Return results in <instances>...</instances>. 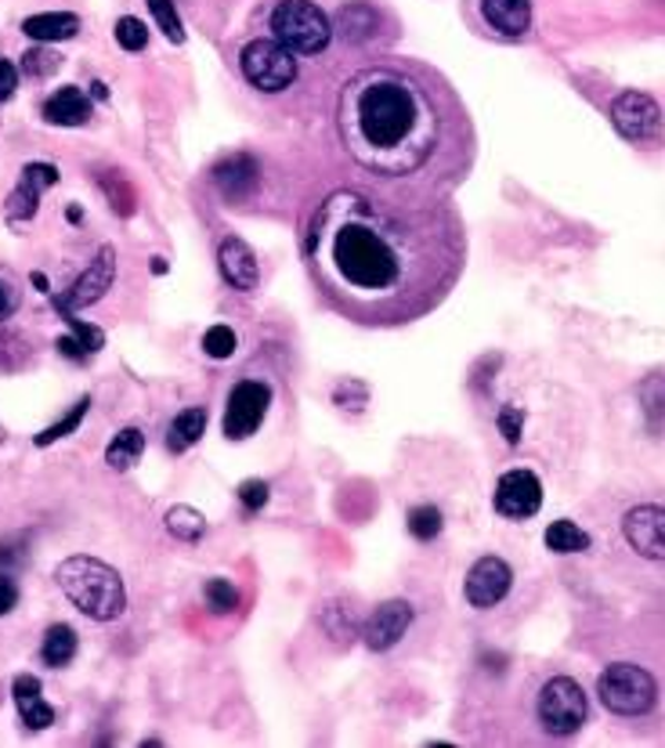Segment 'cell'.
<instances>
[{
	"mask_svg": "<svg viewBox=\"0 0 665 748\" xmlns=\"http://www.w3.org/2000/svg\"><path fill=\"white\" fill-rule=\"evenodd\" d=\"M66 218H69V221H80V218H83V210L69 203V210H66Z\"/></svg>",
	"mask_w": 665,
	"mask_h": 748,
	"instance_id": "50",
	"label": "cell"
},
{
	"mask_svg": "<svg viewBox=\"0 0 665 748\" xmlns=\"http://www.w3.org/2000/svg\"><path fill=\"white\" fill-rule=\"evenodd\" d=\"M163 525H167V531L173 539L196 542V539H202V531H207V517H202L196 507H185V502H178V507L167 510Z\"/></svg>",
	"mask_w": 665,
	"mask_h": 748,
	"instance_id": "27",
	"label": "cell"
},
{
	"mask_svg": "<svg viewBox=\"0 0 665 748\" xmlns=\"http://www.w3.org/2000/svg\"><path fill=\"white\" fill-rule=\"evenodd\" d=\"M380 11L373 4H361V0H351V4H344L337 11V19H332V30H337L340 40L347 44H366L373 33H380Z\"/></svg>",
	"mask_w": 665,
	"mask_h": 748,
	"instance_id": "21",
	"label": "cell"
},
{
	"mask_svg": "<svg viewBox=\"0 0 665 748\" xmlns=\"http://www.w3.org/2000/svg\"><path fill=\"white\" fill-rule=\"evenodd\" d=\"M496 427H499V435H503L506 445H517V441H520V427H525V409L506 406V409L499 412Z\"/></svg>",
	"mask_w": 665,
	"mask_h": 748,
	"instance_id": "42",
	"label": "cell"
},
{
	"mask_svg": "<svg viewBox=\"0 0 665 748\" xmlns=\"http://www.w3.org/2000/svg\"><path fill=\"white\" fill-rule=\"evenodd\" d=\"M300 253L322 300L358 326H405L453 293L467 261L456 210L427 192L337 189L315 207Z\"/></svg>",
	"mask_w": 665,
	"mask_h": 748,
	"instance_id": "1",
	"label": "cell"
},
{
	"mask_svg": "<svg viewBox=\"0 0 665 748\" xmlns=\"http://www.w3.org/2000/svg\"><path fill=\"white\" fill-rule=\"evenodd\" d=\"M202 430H207V409L202 406L181 409L178 416H173L170 430H167V449L173 456H181L185 449H192V445L202 438Z\"/></svg>",
	"mask_w": 665,
	"mask_h": 748,
	"instance_id": "24",
	"label": "cell"
},
{
	"mask_svg": "<svg viewBox=\"0 0 665 748\" xmlns=\"http://www.w3.org/2000/svg\"><path fill=\"white\" fill-rule=\"evenodd\" d=\"M54 582L66 594V600L77 611H83L95 622H112L127 611V589L120 571L98 557H66L62 565L54 568Z\"/></svg>",
	"mask_w": 665,
	"mask_h": 748,
	"instance_id": "3",
	"label": "cell"
},
{
	"mask_svg": "<svg viewBox=\"0 0 665 748\" xmlns=\"http://www.w3.org/2000/svg\"><path fill=\"white\" fill-rule=\"evenodd\" d=\"M271 40L294 54H322L332 40L329 16L311 0H279L268 19Z\"/></svg>",
	"mask_w": 665,
	"mask_h": 748,
	"instance_id": "4",
	"label": "cell"
},
{
	"mask_svg": "<svg viewBox=\"0 0 665 748\" xmlns=\"http://www.w3.org/2000/svg\"><path fill=\"white\" fill-rule=\"evenodd\" d=\"M58 308V315L69 322V329H72V337L80 340V348L87 351V355H95V351H101V343H106V333L101 329H95V326H83L80 319H72V311L69 308H62V305H54Z\"/></svg>",
	"mask_w": 665,
	"mask_h": 748,
	"instance_id": "38",
	"label": "cell"
},
{
	"mask_svg": "<svg viewBox=\"0 0 665 748\" xmlns=\"http://www.w3.org/2000/svg\"><path fill=\"white\" fill-rule=\"evenodd\" d=\"M14 604H19V582L8 579V575H0V615L14 611Z\"/></svg>",
	"mask_w": 665,
	"mask_h": 748,
	"instance_id": "46",
	"label": "cell"
},
{
	"mask_svg": "<svg viewBox=\"0 0 665 748\" xmlns=\"http://www.w3.org/2000/svg\"><path fill=\"white\" fill-rule=\"evenodd\" d=\"M260 184V170H257V160L246 152H236V156H225L221 163L214 167V189L221 192L225 203L231 207H242L246 199H254Z\"/></svg>",
	"mask_w": 665,
	"mask_h": 748,
	"instance_id": "15",
	"label": "cell"
},
{
	"mask_svg": "<svg viewBox=\"0 0 665 748\" xmlns=\"http://www.w3.org/2000/svg\"><path fill=\"white\" fill-rule=\"evenodd\" d=\"M22 33L37 44H58V40H72L80 33V16L72 11H43V16L22 19Z\"/></svg>",
	"mask_w": 665,
	"mask_h": 748,
	"instance_id": "22",
	"label": "cell"
},
{
	"mask_svg": "<svg viewBox=\"0 0 665 748\" xmlns=\"http://www.w3.org/2000/svg\"><path fill=\"white\" fill-rule=\"evenodd\" d=\"M40 112L51 127H83L87 120H91L95 106H91V98H87V91L69 83V88H58L48 102H43Z\"/></svg>",
	"mask_w": 665,
	"mask_h": 748,
	"instance_id": "20",
	"label": "cell"
},
{
	"mask_svg": "<svg viewBox=\"0 0 665 748\" xmlns=\"http://www.w3.org/2000/svg\"><path fill=\"white\" fill-rule=\"evenodd\" d=\"M87 409H91V395H83V398L77 401V406H72V409H69V412H66V416H62V420H58V423H51V427H43V430H40V435L33 438V445H37V449H48V445H54V441H62V438H69V435H72V430H77V427L83 423V416H87Z\"/></svg>",
	"mask_w": 665,
	"mask_h": 748,
	"instance_id": "29",
	"label": "cell"
},
{
	"mask_svg": "<svg viewBox=\"0 0 665 748\" xmlns=\"http://www.w3.org/2000/svg\"><path fill=\"white\" fill-rule=\"evenodd\" d=\"M217 271H221V279L239 293H254L260 286L257 253L246 247V239H239V236L221 239V247H217Z\"/></svg>",
	"mask_w": 665,
	"mask_h": 748,
	"instance_id": "16",
	"label": "cell"
},
{
	"mask_svg": "<svg viewBox=\"0 0 665 748\" xmlns=\"http://www.w3.org/2000/svg\"><path fill=\"white\" fill-rule=\"evenodd\" d=\"M413 626V604L409 600H384L376 604V611L366 618V626H361V644L369 647V651H390L405 632Z\"/></svg>",
	"mask_w": 665,
	"mask_h": 748,
	"instance_id": "14",
	"label": "cell"
},
{
	"mask_svg": "<svg viewBox=\"0 0 665 748\" xmlns=\"http://www.w3.org/2000/svg\"><path fill=\"white\" fill-rule=\"evenodd\" d=\"M337 131L347 156L387 181L467 174L474 138L453 88L427 69L380 62L344 83Z\"/></svg>",
	"mask_w": 665,
	"mask_h": 748,
	"instance_id": "2",
	"label": "cell"
},
{
	"mask_svg": "<svg viewBox=\"0 0 665 748\" xmlns=\"http://www.w3.org/2000/svg\"><path fill=\"white\" fill-rule=\"evenodd\" d=\"M441 525L445 517L438 507H430V502H424V507H413L409 510V536L419 539V542H430L441 536Z\"/></svg>",
	"mask_w": 665,
	"mask_h": 748,
	"instance_id": "32",
	"label": "cell"
},
{
	"mask_svg": "<svg viewBox=\"0 0 665 748\" xmlns=\"http://www.w3.org/2000/svg\"><path fill=\"white\" fill-rule=\"evenodd\" d=\"M597 698L615 716H647L658 705V684L644 666L633 661H612L597 676Z\"/></svg>",
	"mask_w": 665,
	"mask_h": 748,
	"instance_id": "5",
	"label": "cell"
},
{
	"mask_svg": "<svg viewBox=\"0 0 665 748\" xmlns=\"http://www.w3.org/2000/svg\"><path fill=\"white\" fill-rule=\"evenodd\" d=\"M72 655H77V632H72V626L66 622H54L48 626V632H43V644H40V658L48 669H62L72 661Z\"/></svg>",
	"mask_w": 665,
	"mask_h": 748,
	"instance_id": "25",
	"label": "cell"
},
{
	"mask_svg": "<svg viewBox=\"0 0 665 748\" xmlns=\"http://www.w3.org/2000/svg\"><path fill=\"white\" fill-rule=\"evenodd\" d=\"M202 351H207L210 358H217V362H225V358H231V355L239 351L236 329H228V326H210L207 333H202Z\"/></svg>",
	"mask_w": 665,
	"mask_h": 748,
	"instance_id": "35",
	"label": "cell"
},
{
	"mask_svg": "<svg viewBox=\"0 0 665 748\" xmlns=\"http://www.w3.org/2000/svg\"><path fill=\"white\" fill-rule=\"evenodd\" d=\"M112 279H116V250L112 247H101L95 253V261L83 268V276L66 290V297H54V305H62L69 311L91 308V305H98V300L112 290Z\"/></svg>",
	"mask_w": 665,
	"mask_h": 748,
	"instance_id": "13",
	"label": "cell"
},
{
	"mask_svg": "<svg viewBox=\"0 0 665 748\" xmlns=\"http://www.w3.org/2000/svg\"><path fill=\"white\" fill-rule=\"evenodd\" d=\"M535 712H539V727L549 738H572L586 727L589 698L572 676H549L539 690V701H535Z\"/></svg>",
	"mask_w": 665,
	"mask_h": 748,
	"instance_id": "6",
	"label": "cell"
},
{
	"mask_svg": "<svg viewBox=\"0 0 665 748\" xmlns=\"http://www.w3.org/2000/svg\"><path fill=\"white\" fill-rule=\"evenodd\" d=\"M271 406V387L260 380H239L231 387L225 406V438L242 441L265 423V412Z\"/></svg>",
	"mask_w": 665,
	"mask_h": 748,
	"instance_id": "9",
	"label": "cell"
},
{
	"mask_svg": "<svg viewBox=\"0 0 665 748\" xmlns=\"http://www.w3.org/2000/svg\"><path fill=\"white\" fill-rule=\"evenodd\" d=\"M98 189L106 192L109 207L120 213V218H130V213H135V189H130V181L123 174H116V170H101Z\"/></svg>",
	"mask_w": 665,
	"mask_h": 748,
	"instance_id": "28",
	"label": "cell"
},
{
	"mask_svg": "<svg viewBox=\"0 0 665 748\" xmlns=\"http://www.w3.org/2000/svg\"><path fill=\"white\" fill-rule=\"evenodd\" d=\"M622 536L633 546V553H641L644 560H655V565H665V507L641 502V507L626 510V517H622Z\"/></svg>",
	"mask_w": 665,
	"mask_h": 748,
	"instance_id": "11",
	"label": "cell"
},
{
	"mask_svg": "<svg viewBox=\"0 0 665 748\" xmlns=\"http://www.w3.org/2000/svg\"><path fill=\"white\" fill-rule=\"evenodd\" d=\"M332 401H337V406H344L347 412H358L361 406H366V383H358V380H340V383H337V391H332Z\"/></svg>",
	"mask_w": 665,
	"mask_h": 748,
	"instance_id": "41",
	"label": "cell"
},
{
	"mask_svg": "<svg viewBox=\"0 0 665 748\" xmlns=\"http://www.w3.org/2000/svg\"><path fill=\"white\" fill-rule=\"evenodd\" d=\"M14 311H19V286L0 276V319H11Z\"/></svg>",
	"mask_w": 665,
	"mask_h": 748,
	"instance_id": "45",
	"label": "cell"
},
{
	"mask_svg": "<svg viewBox=\"0 0 665 748\" xmlns=\"http://www.w3.org/2000/svg\"><path fill=\"white\" fill-rule=\"evenodd\" d=\"M239 69L246 83L260 94H279L297 80V54L286 51L279 40H250L239 51Z\"/></svg>",
	"mask_w": 665,
	"mask_h": 748,
	"instance_id": "7",
	"label": "cell"
},
{
	"mask_svg": "<svg viewBox=\"0 0 665 748\" xmlns=\"http://www.w3.org/2000/svg\"><path fill=\"white\" fill-rule=\"evenodd\" d=\"M268 496H271V488H268V481H260V478H250V481L239 485V499H242L246 510H260L268 502Z\"/></svg>",
	"mask_w": 665,
	"mask_h": 748,
	"instance_id": "43",
	"label": "cell"
},
{
	"mask_svg": "<svg viewBox=\"0 0 665 748\" xmlns=\"http://www.w3.org/2000/svg\"><path fill=\"white\" fill-rule=\"evenodd\" d=\"M641 406H644V416H647V427L658 430L665 427V377L655 372V377H647L641 383Z\"/></svg>",
	"mask_w": 665,
	"mask_h": 748,
	"instance_id": "30",
	"label": "cell"
},
{
	"mask_svg": "<svg viewBox=\"0 0 665 748\" xmlns=\"http://www.w3.org/2000/svg\"><path fill=\"white\" fill-rule=\"evenodd\" d=\"M29 550V531H11V536L0 539V568L19 565Z\"/></svg>",
	"mask_w": 665,
	"mask_h": 748,
	"instance_id": "40",
	"label": "cell"
},
{
	"mask_svg": "<svg viewBox=\"0 0 665 748\" xmlns=\"http://www.w3.org/2000/svg\"><path fill=\"white\" fill-rule=\"evenodd\" d=\"M58 66H62V54H54L48 44H37V48H29L22 54V73L33 77V80H43V77L58 73Z\"/></svg>",
	"mask_w": 665,
	"mask_h": 748,
	"instance_id": "34",
	"label": "cell"
},
{
	"mask_svg": "<svg viewBox=\"0 0 665 748\" xmlns=\"http://www.w3.org/2000/svg\"><path fill=\"white\" fill-rule=\"evenodd\" d=\"M322 629L329 632V637H351L355 632V622H358V615L351 611V600H329L326 608H322Z\"/></svg>",
	"mask_w": 665,
	"mask_h": 748,
	"instance_id": "31",
	"label": "cell"
},
{
	"mask_svg": "<svg viewBox=\"0 0 665 748\" xmlns=\"http://www.w3.org/2000/svg\"><path fill=\"white\" fill-rule=\"evenodd\" d=\"M482 19L499 37H525L532 30V0H482Z\"/></svg>",
	"mask_w": 665,
	"mask_h": 748,
	"instance_id": "19",
	"label": "cell"
},
{
	"mask_svg": "<svg viewBox=\"0 0 665 748\" xmlns=\"http://www.w3.org/2000/svg\"><path fill=\"white\" fill-rule=\"evenodd\" d=\"M496 513L506 521H528L543 507V481L532 470H506L496 485Z\"/></svg>",
	"mask_w": 665,
	"mask_h": 748,
	"instance_id": "12",
	"label": "cell"
},
{
	"mask_svg": "<svg viewBox=\"0 0 665 748\" xmlns=\"http://www.w3.org/2000/svg\"><path fill=\"white\" fill-rule=\"evenodd\" d=\"M11 695H14V709H19L26 730H48L54 724V709L43 701V687L37 676H14Z\"/></svg>",
	"mask_w": 665,
	"mask_h": 748,
	"instance_id": "18",
	"label": "cell"
},
{
	"mask_svg": "<svg viewBox=\"0 0 665 748\" xmlns=\"http://www.w3.org/2000/svg\"><path fill=\"white\" fill-rule=\"evenodd\" d=\"M149 11L159 26V33H163L170 44H185V26H181L178 4H173V0H149Z\"/></svg>",
	"mask_w": 665,
	"mask_h": 748,
	"instance_id": "33",
	"label": "cell"
},
{
	"mask_svg": "<svg viewBox=\"0 0 665 748\" xmlns=\"http://www.w3.org/2000/svg\"><path fill=\"white\" fill-rule=\"evenodd\" d=\"M510 586H514V568L506 565L503 557H477L467 571V582H463V597H467L470 608L488 611L496 608L499 600H506Z\"/></svg>",
	"mask_w": 665,
	"mask_h": 748,
	"instance_id": "10",
	"label": "cell"
},
{
	"mask_svg": "<svg viewBox=\"0 0 665 748\" xmlns=\"http://www.w3.org/2000/svg\"><path fill=\"white\" fill-rule=\"evenodd\" d=\"M91 91H95V98H101V102H106V98H109V88H106V83H91Z\"/></svg>",
	"mask_w": 665,
	"mask_h": 748,
	"instance_id": "49",
	"label": "cell"
},
{
	"mask_svg": "<svg viewBox=\"0 0 665 748\" xmlns=\"http://www.w3.org/2000/svg\"><path fill=\"white\" fill-rule=\"evenodd\" d=\"M29 282H33L40 293H48V290H51V282H48V276H43V271H33V276H29Z\"/></svg>",
	"mask_w": 665,
	"mask_h": 748,
	"instance_id": "47",
	"label": "cell"
},
{
	"mask_svg": "<svg viewBox=\"0 0 665 748\" xmlns=\"http://www.w3.org/2000/svg\"><path fill=\"white\" fill-rule=\"evenodd\" d=\"M22 366H26V348H22V340L0 329V372H11V369H22Z\"/></svg>",
	"mask_w": 665,
	"mask_h": 748,
	"instance_id": "39",
	"label": "cell"
},
{
	"mask_svg": "<svg viewBox=\"0 0 665 748\" xmlns=\"http://www.w3.org/2000/svg\"><path fill=\"white\" fill-rule=\"evenodd\" d=\"M19 91V66L0 54V106H8Z\"/></svg>",
	"mask_w": 665,
	"mask_h": 748,
	"instance_id": "44",
	"label": "cell"
},
{
	"mask_svg": "<svg viewBox=\"0 0 665 748\" xmlns=\"http://www.w3.org/2000/svg\"><path fill=\"white\" fill-rule=\"evenodd\" d=\"M141 456H145V435H141V427L116 430V438L106 445V467L109 470H120L123 473L130 467H138Z\"/></svg>",
	"mask_w": 665,
	"mask_h": 748,
	"instance_id": "23",
	"label": "cell"
},
{
	"mask_svg": "<svg viewBox=\"0 0 665 748\" xmlns=\"http://www.w3.org/2000/svg\"><path fill=\"white\" fill-rule=\"evenodd\" d=\"M607 120L618 131V138H626L629 146H662V131H665V117L662 106L644 91H622L612 109H607Z\"/></svg>",
	"mask_w": 665,
	"mask_h": 748,
	"instance_id": "8",
	"label": "cell"
},
{
	"mask_svg": "<svg viewBox=\"0 0 665 748\" xmlns=\"http://www.w3.org/2000/svg\"><path fill=\"white\" fill-rule=\"evenodd\" d=\"M152 276H167V261H163V257H152Z\"/></svg>",
	"mask_w": 665,
	"mask_h": 748,
	"instance_id": "48",
	"label": "cell"
},
{
	"mask_svg": "<svg viewBox=\"0 0 665 748\" xmlns=\"http://www.w3.org/2000/svg\"><path fill=\"white\" fill-rule=\"evenodd\" d=\"M202 597H207V608L217 611V615H228V611L239 608V589L228 579H210L207 589H202Z\"/></svg>",
	"mask_w": 665,
	"mask_h": 748,
	"instance_id": "36",
	"label": "cell"
},
{
	"mask_svg": "<svg viewBox=\"0 0 665 748\" xmlns=\"http://www.w3.org/2000/svg\"><path fill=\"white\" fill-rule=\"evenodd\" d=\"M543 542H546L549 553H583V550H589V546H593V536L578 528L575 521H554L546 528Z\"/></svg>",
	"mask_w": 665,
	"mask_h": 748,
	"instance_id": "26",
	"label": "cell"
},
{
	"mask_svg": "<svg viewBox=\"0 0 665 748\" xmlns=\"http://www.w3.org/2000/svg\"><path fill=\"white\" fill-rule=\"evenodd\" d=\"M116 44H120L123 51H145L149 48V26H145L141 19H135V16H123L120 22H116Z\"/></svg>",
	"mask_w": 665,
	"mask_h": 748,
	"instance_id": "37",
	"label": "cell"
},
{
	"mask_svg": "<svg viewBox=\"0 0 665 748\" xmlns=\"http://www.w3.org/2000/svg\"><path fill=\"white\" fill-rule=\"evenodd\" d=\"M58 184V167L51 163H26L22 178L14 184V192L8 196V218L11 221H29L40 207V196Z\"/></svg>",
	"mask_w": 665,
	"mask_h": 748,
	"instance_id": "17",
	"label": "cell"
}]
</instances>
